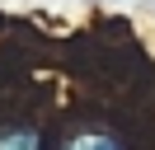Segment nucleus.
Instances as JSON below:
<instances>
[{"label":"nucleus","instance_id":"nucleus-1","mask_svg":"<svg viewBox=\"0 0 155 150\" xmlns=\"http://www.w3.org/2000/svg\"><path fill=\"white\" fill-rule=\"evenodd\" d=\"M0 150H42V136L33 127H5L0 131Z\"/></svg>","mask_w":155,"mask_h":150},{"label":"nucleus","instance_id":"nucleus-2","mask_svg":"<svg viewBox=\"0 0 155 150\" xmlns=\"http://www.w3.org/2000/svg\"><path fill=\"white\" fill-rule=\"evenodd\" d=\"M66 150H122V141L108 136V131H80L66 141Z\"/></svg>","mask_w":155,"mask_h":150}]
</instances>
